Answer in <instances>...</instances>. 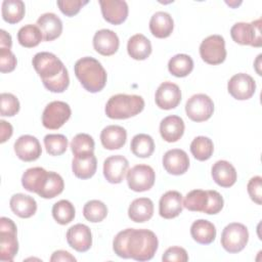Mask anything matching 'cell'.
<instances>
[{
  "label": "cell",
  "mask_w": 262,
  "mask_h": 262,
  "mask_svg": "<svg viewBox=\"0 0 262 262\" xmlns=\"http://www.w3.org/2000/svg\"><path fill=\"white\" fill-rule=\"evenodd\" d=\"M159 246L157 235L148 229L127 228L117 233L113 250L119 257L136 261H148L155 256Z\"/></svg>",
  "instance_id": "obj_1"
},
{
  "label": "cell",
  "mask_w": 262,
  "mask_h": 262,
  "mask_svg": "<svg viewBox=\"0 0 262 262\" xmlns=\"http://www.w3.org/2000/svg\"><path fill=\"white\" fill-rule=\"evenodd\" d=\"M33 67L42 79L44 87L54 93L63 92L70 84V77L62 61L51 52H38L32 59Z\"/></svg>",
  "instance_id": "obj_2"
},
{
  "label": "cell",
  "mask_w": 262,
  "mask_h": 262,
  "mask_svg": "<svg viewBox=\"0 0 262 262\" xmlns=\"http://www.w3.org/2000/svg\"><path fill=\"white\" fill-rule=\"evenodd\" d=\"M75 75L85 90L96 93L101 91L107 80V75L101 63L91 57L85 56L78 59L74 67Z\"/></svg>",
  "instance_id": "obj_3"
},
{
  "label": "cell",
  "mask_w": 262,
  "mask_h": 262,
  "mask_svg": "<svg viewBox=\"0 0 262 262\" xmlns=\"http://www.w3.org/2000/svg\"><path fill=\"white\" fill-rule=\"evenodd\" d=\"M144 108V100L135 94H116L105 104V115L111 119L124 120L134 117Z\"/></svg>",
  "instance_id": "obj_4"
},
{
  "label": "cell",
  "mask_w": 262,
  "mask_h": 262,
  "mask_svg": "<svg viewBox=\"0 0 262 262\" xmlns=\"http://www.w3.org/2000/svg\"><path fill=\"white\" fill-rule=\"evenodd\" d=\"M223 205V198L216 190L193 189L189 191L183 200V207L188 211L203 212L209 215L219 213Z\"/></svg>",
  "instance_id": "obj_5"
},
{
  "label": "cell",
  "mask_w": 262,
  "mask_h": 262,
  "mask_svg": "<svg viewBox=\"0 0 262 262\" xmlns=\"http://www.w3.org/2000/svg\"><path fill=\"white\" fill-rule=\"evenodd\" d=\"M16 225L7 218H0V259L1 261H12L18 251L16 237Z\"/></svg>",
  "instance_id": "obj_6"
},
{
  "label": "cell",
  "mask_w": 262,
  "mask_h": 262,
  "mask_svg": "<svg viewBox=\"0 0 262 262\" xmlns=\"http://www.w3.org/2000/svg\"><path fill=\"white\" fill-rule=\"evenodd\" d=\"M261 18L251 23H236L230 29V36L237 44L261 47Z\"/></svg>",
  "instance_id": "obj_7"
},
{
  "label": "cell",
  "mask_w": 262,
  "mask_h": 262,
  "mask_svg": "<svg viewBox=\"0 0 262 262\" xmlns=\"http://www.w3.org/2000/svg\"><path fill=\"white\" fill-rule=\"evenodd\" d=\"M249 241L248 228L237 222L226 225L221 233V246L228 253H238L245 249Z\"/></svg>",
  "instance_id": "obj_8"
},
{
  "label": "cell",
  "mask_w": 262,
  "mask_h": 262,
  "mask_svg": "<svg viewBox=\"0 0 262 262\" xmlns=\"http://www.w3.org/2000/svg\"><path fill=\"white\" fill-rule=\"evenodd\" d=\"M200 55L209 64H220L226 58L224 38L220 35H211L205 38L200 45Z\"/></svg>",
  "instance_id": "obj_9"
},
{
  "label": "cell",
  "mask_w": 262,
  "mask_h": 262,
  "mask_svg": "<svg viewBox=\"0 0 262 262\" xmlns=\"http://www.w3.org/2000/svg\"><path fill=\"white\" fill-rule=\"evenodd\" d=\"M70 105L64 101L55 100L48 103L42 114V124L46 129H59L71 117Z\"/></svg>",
  "instance_id": "obj_10"
},
{
  "label": "cell",
  "mask_w": 262,
  "mask_h": 262,
  "mask_svg": "<svg viewBox=\"0 0 262 262\" xmlns=\"http://www.w3.org/2000/svg\"><path fill=\"white\" fill-rule=\"evenodd\" d=\"M185 113L193 122L207 121L214 113V102L206 94H194L186 101Z\"/></svg>",
  "instance_id": "obj_11"
},
{
  "label": "cell",
  "mask_w": 262,
  "mask_h": 262,
  "mask_svg": "<svg viewBox=\"0 0 262 262\" xmlns=\"http://www.w3.org/2000/svg\"><path fill=\"white\" fill-rule=\"evenodd\" d=\"M156 180V173L148 165H136L127 172V183L136 192L149 190Z\"/></svg>",
  "instance_id": "obj_12"
},
{
  "label": "cell",
  "mask_w": 262,
  "mask_h": 262,
  "mask_svg": "<svg viewBox=\"0 0 262 262\" xmlns=\"http://www.w3.org/2000/svg\"><path fill=\"white\" fill-rule=\"evenodd\" d=\"M227 90L233 98L237 100H246L254 95L256 82L250 75L238 73L229 79Z\"/></svg>",
  "instance_id": "obj_13"
},
{
  "label": "cell",
  "mask_w": 262,
  "mask_h": 262,
  "mask_svg": "<svg viewBox=\"0 0 262 262\" xmlns=\"http://www.w3.org/2000/svg\"><path fill=\"white\" fill-rule=\"evenodd\" d=\"M156 104L162 110H172L178 106L181 101V90L175 83L163 82L155 94Z\"/></svg>",
  "instance_id": "obj_14"
},
{
  "label": "cell",
  "mask_w": 262,
  "mask_h": 262,
  "mask_svg": "<svg viewBox=\"0 0 262 262\" xmlns=\"http://www.w3.org/2000/svg\"><path fill=\"white\" fill-rule=\"evenodd\" d=\"M128 168L129 162L125 157L121 155L111 156L103 162V175L110 183H121L128 172Z\"/></svg>",
  "instance_id": "obj_15"
},
{
  "label": "cell",
  "mask_w": 262,
  "mask_h": 262,
  "mask_svg": "<svg viewBox=\"0 0 262 262\" xmlns=\"http://www.w3.org/2000/svg\"><path fill=\"white\" fill-rule=\"evenodd\" d=\"M67 242L77 252L88 251L92 246V233L90 228L82 223L71 226L67 231Z\"/></svg>",
  "instance_id": "obj_16"
},
{
  "label": "cell",
  "mask_w": 262,
  "mask_h": 262,
  "mask_svg": "<svg viewBox=\"0 0 262 262\" xmlns=\"http://www.w3.org/2000/svg\"><path fill=\"white\" fill-rule=\"evenodd\" d=\"M14 151L24 162H33L39 159L42 148L39 140L33 135H21L14 142Z\"/></svg>",
  "instance_id": "obj_17"
},
{
  "label": "cell",
  "mask_w": 262,
  "mask_h": 262,
  "mask_svg": "<svg viewBox=\"0 0 262 262\" xmlns=\"http://www.w3.org/2000/svg\"><path fill=\"white\" fill-rule=\"evenodd\" d=\"M103 18L112 25L124 23L128 16V4L122 0H99Z\"/></svg>",
  "instance_id": "obj_18"
},
{
  "label": "cell",
  "mask_w": 262,
  "mask_h": 262,
  "mask_svg": "<svg viewBox=\"0 0 262 262\" xmlns=\"http://www.w3.org/2000/svg\"><path fill=\"white\" fill-rule=\"evenodd\" d=\"M120 45L118 35L108 29L97 31L93 37V47L96 52L103 56H111L115 54Z\"/></svg>",
  "instance_id": "obj_19"
},
{
  "label": "cell",
  "mask_w": 262,
  "mask_h": 262,
  "mask_svg": "<svg viewBox=\"0 0 262 262\" xmlns=\"http://www.w3.org/2000/svg\"><path fill=\"white\" fill-rule=\"evenodd\" d=\"M183 210L182 194L177 190L165 192L159 202L160 216L165 219H172L180 215Z\"/></svg>",
  "instance_id": "obj_20"
},
{
  "label": "cell",
  "mask_w": 262,
  "mask_h": 262,
  "mask_svg": "<svg viewBox=\"0 0 262 262\" xmlns=\"http://www.w3.org/2000/svg\"><path fill=\"white\" fill-rule=\"evenodd\" d=\"M163 166L169 174L182 175L189 167V158L183 149L173 148L164 155Z\"/></svg>",
  "instance_id": "obj_21"
},
{
  "label": "cell",
  "mask_w": 262,
  "mask_h": 262,
  "mask_svg": "<svg viewBox=\"0 0 262 262\" xmlns=\"http://www.w3.org/2000/svg\"><path fill=\"white\" fill-rule=\"evenodd\" d=\"M48 173V171L41 167H34L26 170L21 176L23 187L30 192L39 194L46 184Z\"/></svg>",
  "instance_id": "obj_22"
},
{
  "label": "cell",
  "mask_w": 262,
  "mask_h": 262,
  "mask_svg": "<svg viewBox=\"0 0 262 262\" xmlns=\"http://www.w3.org/2000/svg\"><path fill=\"white\" fill-rule=\"evenodd\" d=\"M183 120L175 115L164 118L160 123V133L162 138L167 142L178 141L184 133Z\"/></svg>",
  "instance_id": "obj_23"
},
{
  "label": "cell",
  "mask_w": 262,
  "mask_h": 262,
  "mask_svg": "<svg viewBox=\"0 0 262 262\" xmlns=\"http://www.w3.org/2000/svg\"><path fill=\"white\" fill-rule=\"evenodd\" d=\"M127 132L119 125H110L102 129L100 133V141L104 148L114 150L120 149L126 143Z\"/></svg>",
  "instance_id": "obj_24"
},
{
  "label": "cell",
  "mask_w": 262,
  "mask_h": 262,
  "mask_svg": "<svg viewBox=\"0 0 262 262\" xmlns=\"http://www.w3.org/2000/svg\"><path fill=\"white\" fill-rule=\"evenodd\" d=\"M37 26L42 33L44 41H53L58 38L62 32L61 19L51 12H47L39 16L37 19Z\"/></svg>",
  "instance_id": "obj_25"
},
{
  "label": "cell",
  "mask_w": 262,
  "mask_h": 262,
  "mask_svg": "<svg viewBox=\"0 0 262 262\" xmlns=\"http://www.w3.org/2000/svg\"><path fill=\"white\" fill-rule=\"evenodd\" d=\"M213 180L221 187L232 186L237 178L235 168L227 161H217L211 170Z\"/></svg>",
  "instance_id": "obj_26"
},
{
  "label": "cell",
  "mask_w": 262,
  "mask_h": 262,
  "mask_svg": "<svg viewBox=\"0 0 262 262\" xmlns=\"http://www.w3.org/2000/svg\"><path fill=\"white\" fill-rule=\"evenodd\" d=\"M174 29V21L172 16L165 11L156 12L149 20V30L156 38L169 37Z\"/></svg>",
  "instance_id": "obj_27"
},
{
  "label": "cell",
  "mask_w": 262,
  "mask_h": 262,
  "mask_svg": "<svg viewBox=\"0 0 262 262\" xmlns=\"http://www.w3.org/2000/svg\"><path fill=\"white\" fill-rule=\"evenodd\" d=\"M11 211L20 218H30L37 211V203L34 198L24 194L15 193L9 201Z\"/></svg>",
  "instance_id": "obj_28"
},
{
  "label": "cell",
  "mask_w": 262,
  "mask_h": 262,
  "mask_svg": "<svg viewBox=\"0 0 262 262\" xmlns=\"http://www.w3.org/2000/svg\"><path fill=\"white\" fill-rule=\"evenodd\" d=\"M154 215V203L148 198L135 199L128 209L129 218L137 223L148 221Z\"/></svg>",
  "instance_id": "obj_29"
},
{
  "label": "cell",
  "mask_w": 262,
  "mask_h": 262,
  "mask_svg": "<svg viewBox=\"0 0 262 262\" xmlns=\"http://www.w3.org/2000/svg\"><path fill=\"white\" fill-rule=\"evenodd\" d=\"M190 234L196 243L210 245L216 237V228L212 222L206 219H199L191 224Z\"/></svg>",
  "instance_id": "obj_30"
},
{
  "label": "cell",
  "mask_w": 262,
  "mask_h": 262,
  "mask_svg": "<svg viewBox=\"0 0 262 262\" xmlns=\"http://www.w3.org/2000/svg\"><path fill=\"white\" fill-rule=\"evenodd\" d=\"M128 54L136 60H144L151 53V43L142 34L133 35L127 43Z\"/></svg>",
  "instance_id": "obj_31"
},
{
  "label": "cell",
  "mask_w": 262,
  "mask_h": 262,
  "mask_svg": "<svg viewBox=\"0 0 262 262\" xmlns=\"http://www.w3.org/2000/svg\"><path fill=\"white\" fill-rule=\"evenodd\" d=\"M97 168V160L94 155L83 157V158H74L72 162V170L74 175L80 179L91 178Z\"/></svg>",
  "instance_id": "obj_32"
},
{
  "label": "cell",
  "mask_w": 262,
  "mask_h": 262,
  "mask_svg": "<svg viewBox=\"0 0 262 262\" xmlns=\"http://www.w3.org/2000/svg\"><path fill=\"white\" fill-rule=\"evenodd\" d=\"M168 70L171 75L183 78L188 76L193 70L192 58L184 53H179L170 58L168 62Z\"/></svg>",
  "instance_id": "obj_33"
},
{
  "label": "cell",
  "mask_w": 262,
  "mask_h": 262,
  "mask_svg": "<svg viewBox=\"0 0 262 262\" xmlns=\"http://www.w3.org/2000/svg\"><path fill=\"white\" fill-rule=\"evenodd\" d=\"M2 17L8 24L19 23L26 12L25 3L21 0H4L1 7Z\"/></svg>",
  "instance_id": "obj_34"
},
{
  "label": "cell",
  "mask_w": 262,
  "mask_h": 262,
  "mask_svg": "<svg viewBox=\"0 0 262 262\" xmlns=\"http://www.w3.org/2000/svg\"><path fill=\"white\" fill-rule=\"evenodd\" d=\"M130 148L134 156L138 158H148L155 150V142L150 135L139 133L132 138Z\"/></svg>",
  "instance_id": "obj_35"
},
{
  "label": "cell",
  "mask_w": 262,
  "mask_h": 262,
  "mask_svg": "<svg viewBox=\"0 0 262 262\" xmlns=\"http://www.w3.org/2000/svg\"><path fill=\"white\" fill-rule=\"evenodd\" d=\"M94 140L86 133L77 134L71 142V149L75 158H83L94 155Z\"/></svg>",
  "instance_id": "obj_36"
},
{
  "label": "cell",
  "mask_w": 262,
  "mask_h": 262,
  "mask_svg": "<svg viewBox=\"0 0 262 262\" xmlns=\"http://www.w3.org/2000/svg\"><path fill=\"white\" fill-rule=\"evenodd\" d=\"M43 36L38 26L26 25L18 30L17 41L26 48H33L40 44Z\"/></svg>",
  "instance_id": "obj_37"
},
{
  "label": "cell",
  "mask_w": 262,
  "mask_h": 262,
  "mask_svg": "<svg viewBox=\"0 0 262 262\" xmlns=\"http://www.w3.org/2000/svg\"><path fill=\"white\" fill-rule=\"evenodd\" d=\"M214 151L213 141L206 136H198L190 143V152L198 161L209 160Z\"/></svg>",
  "instance_id": "obj_38"
},
{
  "label": "cell",
  "mask_w": 262,
  "mask_h": 262,
  "mask_svg": "<svg viewBox=\"0 0 262 262\" xmlns=\"http://www.w3.org/2000/svg\"><path fill=\"white\" fill-rule=\"evenodd\" d=\"M75 215V207L68 200H60L56 202L52 207V216L58 224H69L74 220Z\"/></svg>",
  "instance_id": "obj_39"
},
{
  "label": "cell",
  "mask_w": 262,
  "mask_h": 262,
  "mask_svg": "<svg viewBox=\"0 0 262 262\" xmlns=\"http://www.w3.org/2000/svg\"><path fill=\"white\" fill-rule=\"evenodd\" d=\"M83 215L89 222H100L107 215V208L101 201L91 200L84 205Z\"/></svg>",
  "instance_id": "obj_40"
},
{
  "label": "cell",
  "mask_w": 262,
  "mask_h": 262,
  "mask_svg": "<svg viewBox=\"0 0 262 262\" xmlns=\"http://www.w3.org/2000/svg\"><path fill=\"white\" fill-rule=\"evenodd\" d=\"M63 188L64 182L62 177L56 172H49L46 184L38 195L43 199H53L60 194Z\"/></svg>",
  "instance_id": "obj_41"
},
{
  "label": "cell",
  "mask_w": 262,
  "mask_h": 262,
  "mask_svg": "<svg viewBox=\"0 0 262 262\" xmlns=\"http://www.w3.org/2000/svg\"><path fill=\"white\" fill-rule=\"evenodd\" d=\"M44 145L50 156H60L68 148V138L62 134H47L44 137Z\"/></svg>",
  "instance_id": "obj_42"
},
{
  "label": "cell",
  "mask_w": 262,
  "mask_h": 262,
  "mask_svg": "<svg viewBox=\"0 0 262 262\" xmlns=\"http://www.w3.org/2000/svg\"><path fill=\"white\" fill-rule=\"evenodd\" d=\"M19 111V101L11 93H1L0 114L2 117H13Z\"/></svg>",
  "instance_id": "obj_43"
},
{
  "label": "cell",
  "mask_w": 262,
  "mask_h": 262,
  "mask_svg": "<svg viewBox=\"0 0 262 262\" xmlns=\"http://www.w3.org/2000/svg\"><path fill=\"white\" fill-rule=\"evenodd\" d=\"M58 8L60 11L67 15V16H74L79 11L81 8L88 3L87 0L82 1V0H59L56 2Z\"/></svg>",
  "instance_id": "obj_44"
},
{
  "label": "cell",
  "mask_w": 262,
  "mask_h": 262,
  "mask_svg": "<svg viewBox=\"0 0 262 262\" xmlns=\"http://www.w3.org/2000/svg\"><path fill=\"white\" fill-rule=\"evenodd\" d=\"M17 60L10 49L0 48V71L1 73H10L16 67Z\"/></svg>",
  "instance_id": "obj_45"
},
{
  "label": "cell",
  "mask_w": 262,
  "mask_h": 262,
  "mask_svg": "<svg viewBox=\"0 0 262 262\" xmlns=\"http://www.w3.org/2000/svg\"><path fill=\"white\" fill-rule=\"evenodd\" d=\"M248 193L251 200L257 205L262 204V178L261 176L252 177L247 185Z\"/></svg>",
  "instance_id": "obj_46"
},
{
  "label": "cell",
  "mask_w": 262,
  "mask_h": 262,
  "mask_svg": "<svg viewBox=\"0 0 262 262\" xmlns=\"http://www.w3.org/2000/svg\"><path fill=\"white\" fill-rule=\"evenodd\" d=\"M163 261H176V262H186L188 260V255L185 249L181 247H171L167 249L162 257Z\"/></svg>",
  "instance_id": "obj_47"
},
{
  "label": "cell",
  "mask_w": 262,
  "mask_h": 262,
  "mask_svg": "<svg viewBox=\"0 0 262 262\" xmlns=\"http://www.w3.org/2000/svg\"><path fill=\"white\" fill-rule=\"evenodd\" d=\"M0 142L1 143H4L7 139H9L12 135V132H13V129H12V126L4 121V120H1L0 121Z\"/></svg>",
  "instance_id": "obj_48"
},
{
  "label": "cell",
  "mask_w": 262,
  "mask_h": 262,
  "mask_svg": "<svg viewBox=\"0 0 262 262\" xmlns=\"http://www.w3.org/2000/svg\"><path fill=\"white\" fill-rule=\"evenodd\" d=\"M50 261L51 262H57V261H76V258L74 256H72L69 252L67 251H62V250H58V251H55L51 258H50Z\"/></svg>",
  "instance_id": "obj_49"
},
{
  "label": "cell",
  "mask_w": 262,
  "mask_h": 262,
  "mask_svg": "<svg viewBox=\"0 0 262 262\" xmlns=\"http://www.w3.org/2000/svg\"><path fill=\"white\" fill-rule=\"evenodd\" d=\"M12 45L11 36L4 30H0V48L10 49Z\"/></svg>",
  "instance_id": "obj_50"
}]
</instances>
